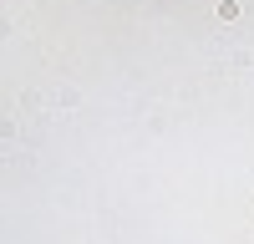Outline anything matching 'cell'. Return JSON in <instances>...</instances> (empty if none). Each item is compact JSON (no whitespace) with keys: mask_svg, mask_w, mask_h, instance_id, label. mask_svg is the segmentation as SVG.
<instances>
[{"mask_svg":"<svg viewBox=\"0 0 254 244\" xmlns=\"http://www.w3.org/2000/svg\"><path fill=\"white\" fill-rule=\"evenodd\" d=\"M214 10H219V20H234V15H239V0H219Z\"/></svg>","mask_w":254,"mask_h":244,"instance_id":"1","label":"cell"}]
</instances>
